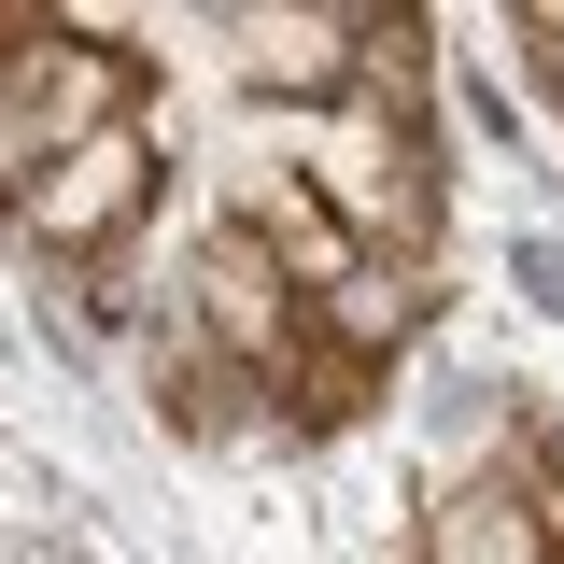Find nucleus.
Listing matches in <instances>:
<instances>
[{
    "mask_svg": "<svg viewBox=\"0 0 564 564\" xmlns=\"http://www.w3.org/2000/svg\"><path fill=\"white\" fill-rule=\"evenodd\" d=\"M522 85H536V99H551V128H564V57H522Z\"/></svg>",
    "mask_w": 564,
    "mask_h": 564,
    "instance_id": "423d86ee",
    "label": "nucleus"
},
{
    "mask_svg": "<svg viewBox=\"0 0 564 564\" xmlns=\"http://www.w3.org/2000/svg\"><path fill=\"white\" fill-rule=\"evenodd\" d=\"M184 339H198L212 367H254V381L296 352V296H282V269L240 240V226H212V212H184Z\"/></svg>",
    "mask_w": 564,
    "mask_h": 564,
    "instance_id": "7ed1b4c3",
    "label": "nucleus"
},
{
    "mask_svg": "<svg viewBox=\"0 0 564 564\" xmlns=\"http://www.w3.org/2000/svg\"><path fill=\"white\" fill-rule=\"evenodd\" d=\"M494 269H508V296L564 339V226L551 212H508V226H494Z\"/></svg>",
    "mask_w": 564,
    "mask_h": 564,
    "instance_id": "39448f33",
    "label": "nucleus"
},
{
    "mask_svg": "<svg viewBox=\"0 0 564 564\" xmlns=\"http://www.w3.org/2000/svg\"><path fill=\"white\" fill-rule=\"evenodd\" d=\"M184 198V99L170 85H141V113L128 128H99V141H70V155H43L14 198H0V240H14V269H113L155 212Z\"/></svg>",
    "mask_w": 564,
    "mask_h": 564,
    "instance_id": "f257e3e1",
    "label": "nucleus"
},
{
    "mask_svg": "<svg viewBox=\"0 0 564 564\" xmlns=\"http://www.w3.org/2000/svg\"><path fill=\"white\" fill-rule=\"evenodd\" d=\"M311 480H325V536L352 564H395L423 536V466L395 437H352V452H311Z\"/></svg>",
    "mask_w": 564,
    "mask_h": 564,
    "instance_id": "20e7f679",
    "label": "nucleus"
},
{
    "mask_svg": "<svg viewBox=\"0 0 564 564\" xmlns=\"http://www.w3.org/2000/svg\"><path fill=\"white\" fill-rule=\"evenodd\" d=\"M141 113V57H128V14H29V43L0 57V198L43 170V155H70V141L128 128Z\"/></svg>",
    "mask_w": 564,
    "mask_h": 564,
    "instance_id": "f03ea898",
    "label": "nucleus"
},
{
    "mask_svg": "<svg viewBox=\"0 0 564 564\" xmlns=\"http://www.w3.org/2000/svg\"><path fill=\"white\" fill-rule=\"evenodd\" d=\"M551 564H564V551H551Z\"/></svg>",
    "mask_w": 564,
    "mask_h": 564,
    "instance_id": "0eeeda50",
    "label": "nucleus"
}]
</instances>
